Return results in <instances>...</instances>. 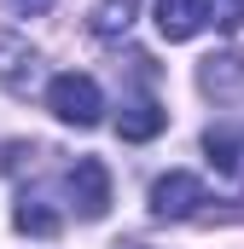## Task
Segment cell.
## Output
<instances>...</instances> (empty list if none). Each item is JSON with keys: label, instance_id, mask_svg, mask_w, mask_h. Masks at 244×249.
I'll return each instance as SVG.
<instances>
[{"label": "cell", "instance_id": "11", "mask_svg": "<svg viewBox=\"0 0 244 249\" xmlns=\"http://www.w3.org/2000/svg\"><path fill=\"white\" fill-rule=\"evenodd\" d=\"M209 23L239 29V23H244V0H209Z\"/></svg>", "mask_w": 244, "mask_h": 249}, {"label": "cell", "instance_id": "2", "mask_svg": "<svg viewBox=\"0 0 244 249\" xmlns=\"http://www.w3.org/2000/svg\"><path fill=\"white\" fill-rule=\"evenodd\" d=\"M64 186L76 197V214H81V220H105V214H111V174H105L99 157H81Z\"/></svg>", "mask_w": 244, "mask_h": 249}, {"label": "cell", "instance_id": "10", "mask_svg": "<svg viewBox=\"0 0 244 249\" xmlns=\"http://www.w3.org/2000/svg\"><path fill=\"white\" fill-rule=\"evenodd\" d=\"M134 12H140V0H99L93 6V35H122L134 23Z\"/></svg>", "mask_w": 244, "mask_h": 249}, {"label": "cell", "instance_id": "9", "mask_svg": "<svg viewBox=\"0 0 244 249\" xmlns=\"http://www.w3.org/2000/svg\"><path fill=\"white\" fill-rule=\"evenodd\" d=\"M12 220H18V232H29V238H59V214H53L47 203H35V197H23Z\"/></svg>", "mask_w": 244, "mask_h": 249}, {"label": "cell", "instance_id": "4", "mask_svg": "<svg viewBox=\"0 0 244 249\" xmlns=\"http://www.w3.org/2000/svg\"><path fill=\"white\" fill-rule=\"evenodd\" d=\"M35 75H41L35 47H29L23 35H0V87H6V93H29Z\"/></svg>", "mask_w": 244, "mask_h": 249}, {"label": "cell", "instance_id": "13", "mask_svg": "<svg viewBox=\"0 0 244 249\" xmlns=\"http://www.w3.org/2000/svg\"><path fill=\"white\" fill-rule=\"evenodd\" d=\"M18 6H35V12H41V6H47V0H18Z\"/></svg>", "mask_w": 244, "mask_h": 249}, {"label": "cell", "instance_id": "3", "mask_svg": "<svg viewBox=\"0 0 244 249\" xmlns=\"http://www.w3.org/2000/svg\"><path fill=\"white\" fill-rule=\"evenodd\" d=\"M198 203H203V180L198 174H163L157 186H151V214L157 220H192L198 214Z\"/></svg>", "mask_w": 244, "mask_h": 249}, {"label": "cell", "instance_id": "5", "mask_svg": "<svg viewBox=\"0 0 244 249\" xmlns=\"http://www.w3.org/2000/svg\"><path fill=\"white\" fill-rule=\"evenodd\" d=\"M203 23H209V6H203V0H157V29H163V41H192Z\"/></svg>", "mask_w": 244, "mask_h": 249}, {"label": "cell", "instance_id": "7", "mask_svg": "<svg viewBox=\"0 0 244 249\" xmlns=\"http://www.w3.org/2000/svg\"><path fill=\"white\" fill-rule=\"evenodd\" d=\"M163 122H169V110H163L157 99H128V105L117 110V133L134 139V145H140V139H157Z\"/></svg>", "mask_w": 244, "mask_h": 249}, {"label": "cell", "instance_id": "8", "mask_svg": "<svg viewBox=\"0 0 244 249\" xmlns=\"http://www.w3.org/2000/svg\"><path fill=\"white\" fill-rule=\"evenodd\" d=\"M198 81H203V93H215V99L244 93V53H215V58H203Z\"/></svg>", "mask_w": 244, "mask_h": 249}, {"label": "cell", "instance_id": "1", "mask_svg": "<svg viewBox=\"0 0 244 249\" xmlns=\"http://www.w3.org/2000/svg\"><path fill=\"white\" fill-rule=\"evenodd\" d=\"M47 110L70 127H93L105 116V93H99V81L93 75H76V70H64L53 75V87H47Z\"/></svg>", "mask_w": 244, "mask_h": 249}, {"label": "cell", "instance_id": "12", "mask_svg": "<svg viewBox=\"0 0 244 249\" xmlns=\"http://www.w3.org/2000/svg\"><path fill=\"white\" fill-rule=\"evenodd\" d=\"M111 249H151V244H111Z\"/></svg>", "mask_w": 244, "mask_h": 249}, {"label": "cell", "instance_id": "6", "mask_svg": "<svg viewBox=\"0 0 244 249\" xmlns=\"http://www.w3.org/2000/svg\"><path fill=\"white\" fill-rule=\"evenodd\" d=\"M203 151H209V168L227 180V191H244V151L227 127H209L203 133Z\"/></svg>", "mask_w": 244, "mask_h": 249}]
</instances>
